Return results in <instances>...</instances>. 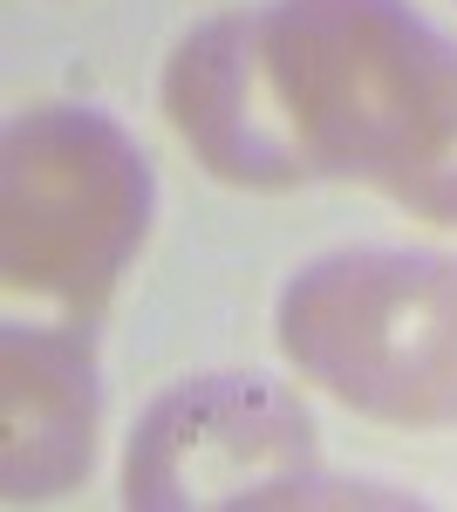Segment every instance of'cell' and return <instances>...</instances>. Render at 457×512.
I'll use <instances>...</instances> for the list:
<instances>
[{"mask_svg":"<svg viewBox=\"0 0 457 512\" xmlns=\"http://www.w3.org/2000/svg\"><path fill=\"white\" fill-rule=\"evenodd\" d=\"M164 117L226 185L355 178L430 226H457V41L410 0L212 14L164 62Z\"/></svg>","mask_w":457,"mask_h":512,"instance_id":"1","label":"cell"},{"mask_svg":"<svg viewBox=\"0 0 457 512\" xmlns=\"http://www.w3.org/2000/svg\"><path fill=\"white\" fill-rule=\"evenodd\" d=\"M280 355L342 410L389 431H457V260L342 246L273 301Z\"/></svg>","mask_w":457,"mask_h":512,"instance_id":"2","label":"cell"},{"mask_svg":"<svg viewBox=\"0 0 457 512\" xmlns=\"http://www.w3.org/2000/svg\"><path fill=\"white\" fill-rule=\"evenodd\" d=\"M151 158L116 117L48 103L7 123L0 267L14 301L96 321L151 233Z\"/></svg>","mask_w":457,"mask_h":512,"instance_id":"3","label":"cell"},{"mask_svg":"<svg viewBox=\"0 0 457 512\" xmlns=\"http://www.w3.org/2000/svg\"><path fill=\"white\" fill-rule=\"evenodd\" d=\"M123 506H396L321 465V431L267 376H185L137 417L123 451Z\"/></svg>","mask_w":457,"mask_h":512,"instance_id":"4","label":"cell"},{"mask_svg":"<svg viewBox=\"0 0 457 512\" xmlns=\"http://www.w3.org/2000/svg\"><path fill=\"white\" fill-rule=\"evenodd\" d=\"M103 383L89 321H7L0 335V478L14 506L62 499L89 478Z\"/></svg>","mask_w":457,"mask_h":512,"instance_id":"5","label":"cell"}]
</instances>
